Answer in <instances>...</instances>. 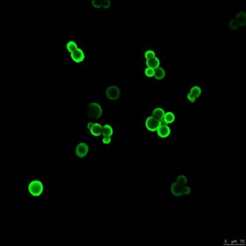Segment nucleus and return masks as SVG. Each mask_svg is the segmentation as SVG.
I'll list each match as a JSON object with an SVG mask.
<instances>
[{
  "label": "nucleus",
  "instance_id": "1",
  "mask_svg": "<svg viewBox=\"0 0 246 246\" xmlns=\"http://www.w3.org/2000/svg\"><path fill=\"white\" fill-rule=\"evenodd\" d=\"M87 115L93 119H97L100 118L102 114V109L99 104L95 103H90L88 105L86 110Z\"/></svg>",
  "mask_w": 246,
  "mask_h": 246
},
{
  "label": "nucleus",
  "instance_id": "2",
  "mask_svg": "<svg viewBox=\"0 0 246 246\" xmlns=\"http://www.w3.org/2000/svg\"><path fill=\"white\" fill-rule=\"evenodd\" d=\"M29 191L34 196H40L43 191V186H42V183L38 181H32L29 185Z\"/></svg>",
  "mask_w": 246,
  "mask_h": 246
},
{
  "label": "nucleus",
  "instance_id": "3",
  "mask_svg": "<svg viewBox=\"0 0 246 246\" xmlns=\"http://www.w3.org/2000/svg\"><path fill=\"white\" fill-rule=\"evenodd\" d=\"M161 125V122L154 117H149L146 121V127L151 131H155Z\"/></svg>",
  "mask_w": 246,
  "mask_h": 246
},
{
  "label": "nucleus",
  "instance_id": "4",
  "mask_svg": "<svg viewBox=\"0 0 246 246\" xmlns=\"http://www.w3.org/2000/svg\"><path fill=\"white\" fill-rule=\"evenodd\" d=\"M106 95L108 99L111 100H116L119 98L121 95V91L119 88L116 86H110L106 90Z\"/></svg>",
  "mask_w": 246,
  "mask_h": 246
},
{
  "label": "nucleus",
  "instance_id": "5",
  "mask_svg": "<svg viewBox=\"0 0 246 246\" xmlns=\"http://www.w3.org/2000/svg\"><path fill=\"white\" fill-rule=\"evenodd\" d=\"M88 152V147L86 144L80 143L76 148V155L79 158H83Z\"/></svg>",
  "mask_w": 246,
  "mask_h": 246
},
{
  "label": "nucleus",
  "instance_id": "6",
  "mask_svg": "<svg viewBox=\"0 0 246 246\" xmlns=\"http://www.w3.org/2000/svg\"><path fill=\"white\" fill-rule=\"evenodd\" d=\"M183 185L179 183L178 182H176L172 185L171 191L174 195L176 196H181L183 194Z\"/></svg>",
  "mask_w": 246,
  "mask_h": 246
},
{
  "label": "nucleus",
  "instance_id": "7",
  "mask_svg": "<svg viewBox=\"0 0 246 246\" xmlns=\"http://www.w3.org/2000/svg\"><path fill=\"white\" fill-rule=\"evenodd\" d=\"M71 58L75 62L79 63L84 60V54L83 51L80 49H77L71 53Z\"/></svg>",
  "mask_w": 246,
  "mask_h": 246
},
{
  "label": "nucleus",
  "instance_id": "8",
  "mask_svg": "<svg viewBox=\"0 0 246 246\" xmlns=\"http://www.w3.org/2000/svg\"><path fill=\"white\" fill-rule=\"evenodd\" d=\"M157 134L162 138H167L170 134V129L167 125H161L157 129Z\"/></svg>",
  "mask_w": 246,
  "mask_h": 246
},
{
  "label": "nucleus",
  "instance_id": "9",
  "mask_svg": "<svg viewBox=\"0 0 246 246\" xmlns=\"http://www.w3.org/2000/svg\"><path fill=\"white\" fill-rule=\"evenodd\" d=\"M102 126L98 123L94 124L92 128L90 129V133L94 136H99L102 134Z\"/></svg>",
  "mask_w": 246,
  "mask_h": 246
},
{
  "label": "nucleus",
  "instance_id": "10",
  "mask_svg": "<svg viewBox=\"0 0 246 246\" xmlns=\"http://www.w3.org/2000/svg\"><path fill=\"white\" fill-rule=\"evenodd\" d=\"M236 21L237 25L244 26L246 23V14L244 12H240L236 16Z\"/></svg>",
  "mask_w": 246,
  "mask_h": 246
},
{
  "label": "nucleus",
  "instance_id": "11",
  "mask_svg": "<svg viewBox=\"0 0 246 246\" xmlns=\"http://www.w3.org/2000/svg\"><path fill=\"white\" fill-rule=\"evenodd\" d=\"M147 64L149 68H153V69H156L159 66V60L157 58H154L150 60H147Z\"/></svg>",
  "mask_w": 246,
  "mask_h": 246
},
{
  "label": "nucleus",
  "instance_id": "12",
  "mask_svg": "<svg viewBox=\"0 0 246 246\" xmlns=\"http://www.w3.org/2000/svg\"><path fill=\"white\" fill-rule=\"evenodd\" d=\"M153 117L159 120V121H161V120H162L163 118H164V115H165V112H164V111L162 109L157 108L153 111Z\"/></svg>",
  "mask_w": 246,
  "mask_h": 246
},
{
  "label": "nucleus",
  "instance_id": "13",
  "mask_svg": "<svg viewBox=\"0 0 246 246\" xmlns=\"http://www.w3.org/2000/svg\"><path fill=\"white\" fill-rule=\"evenodd\" d=\"M154 75L157 79L161 80L165 76V71L162 68H157L155 70Z\"/></svg>",
  "mask_w": 246,
  "mask_h": 246
},
{
  "label": "nucleus",
  "instance_id": "14",
  "mask_svg": "<svg viewBox=\"0 0 246 246\" xmlns=\"http://www.w3.org/2000/svg\"><path fill=\"white\" fill-rule=\"evenodd\" d=\"M112 134H113L112 128L110 127V125H106L103 127L102 135L104 137H106V136L110 137V136H112Z\"/></svg>",
  "mask_w": 246,
  "mask_h": 246
},
{
  "label": "nucleus",
  "instance_id": "15",
  "mask_svg": "<svg viewBox=\"0 0 246 246\" xmlns=\"http://www.w3.org/2000/svg\"><path fill=\"white\" fill-rule=\"evenodd\" d=\"M174 115L172 112H167L164 115V119L166 123L167 124H170L172 123L174 121Z\"/></svg>",
  "mask_w": 246,
  "mask_h": 246
},
{
  "label": "nucleus",
  "instance_id": "16",
  "mask_svg": "<svg viewBox=\"0 0 246 246\" xmlns=\"http://www.w3.org/2000/svg\"><path fill=\"white\" fill-rule=\"evenodd\" d=\"M200 94H201V89L199 88V87L194 86L191 88L190 94H191V96H193L194 97L198 98L200 95Z\"/></svg>",
  "mask_w": 246,
  "mask_h": 246
},
{
  "label": "nucleus",
  "instance_id": "17",
  "mask_svg": "<svg viewBox=\"0 0 246 246\" xmlns=\"http://www.w3.org/2000/svg\"><path fill=\"white\" fill-rule=\"evenodd\" d=\"M66 47H67V49L68 50V51H69V52H71V53H73V51H75V50L78 49V48H77V46L76 45V43H75V42H73V41H70L67 44Z\"/></svg>",
  "mask_w": 246,
  "mask_h": 246
},
{
  "label": "nucleus",
  "instance_id": "18",
  "mask_svg": "<svg viewBox=\"0 0 246 246\" xmlns=\"http://www.w3.org/2000/svg\"><path fill=\"white\" fill-rule=\"evenodd\" d=\"M176 182H178L179 183H180L181 185H186L187 183V179L185 176L183 175H180L178 177V179H177Z\"/></svg>",
  "mask_w": 246,
  "mask_h": 246
},
{
  "label": "nucleus",
  "instance_id": "19",
  "mask_svg": "<svg viewBox=\"0 0 246 246\" xmlns=\"http://www.w3.org/2000/svg\"><path fill=\"white\" fill-rule=\"evenodd\" d=\"M145 73H146V75H147V76H148V77H153V75H155V69H153V68H146Z\"/></svg>",
  "mask_w": 246,
  "mask_h": 246
},
{
  "label": "nucleus",
  "instance_id": "20",
  "mask_svg": "<svg viewBox=\"0 0 246 246\" xmlns=\"http://www.w3.org/2000/svg\"><path fill=\"white\" fill-rule=\"evenodd\" d=\"M145 58L147 60H150V59H152L155 58V54L153 51H148L145 53Z\"/></svg>",
  "mask_w": 246,
  "mask_h": 246
},
{
  "label": "nucleus",
  "instance_id": "21",
  "mask_svg": "<svg viewBox=\"0 0 246 246\" xmlns=\"http://www.w3.org/2000/svg\"><path fill=\"white\" fill-rule=\"evenodd\" d=\"M103 1H100V0H93V1H92V3H93L94 6L97 8H101L103 5Z\"/></svg>",
  "mask_w": 246,
  "mask_h": 246
},
{
  "label": "nucleus",
  "instance_id": "22",
  "mask_svg": "<svg viewBox=\"0 0 246 246\" xmlns=\"http://www.w3.org/2000/svg\"><path fill=\"white\" fill-rule=\"evenodd\" d=\"M237 26H238L237 24H236V21H232L230 23H229V27H230V28L232 29H235L236 27H237Z\"/></svg>",
  "mask_w": 246,
  "mask_h": 246
},
{
  "label": "nucleus",
  "instance_id": "23",
  "mask_svg": "<svg viewBox=\"0 0 246 246\" xmlns=\"http://www.w3.org/2000/svg\"><path fill=\"white\" fill-rule=\"evenodd\" d=\"M110 1H109V0H105V1H103V6L104 8H108L110 6Z\"/></svg>",
  "mask_w": 246,
  "mask_h": 246
},
{
  "label": "nucleus",
  "instance_id": "24",
  "mask_svg": "<svg viewBox=\"0 0 246 246\" xmlns=\"http://www.w3.org/2000/svg\"><path fill=\"white\" fill-rule=\"evenodd\" d=\"M110 142H111L110 137L106 136V137H104V138H103V143H104V144H109V143H110Z\"/></svg>",
  "mask_w": 246,
  "mask_h": 246
},
{
  "label": "nucleus",
  "instance_id": "25",
  "mask_svg": "<svg viewBox=\"0 0 246 246\" xmlns=\"http://www.w3.org/2000/svg\"><path fill=\"white\" fill-rule=\"evenodd\" d=\"M187 97H188V99L189 100L190 102H191V103H194V102H195V101H196V98L194 97L193 96H191V94H190V93L188 94Z\"/></svg>",
  "mask_w": 246,
  "mask_h": 246
},
{
  "label": "nucleus",
  "instance_id": "26",
  "mask_svg": "<svg viewBox=\"0 0 246 246\" xmlns=\"http://www.w3.org/2000/svg\"><path fill=\"white\" fill-rule=\"evenodd\" d=\"M190 193V188L189 187H185L183 188V194L185 195H188Z\"/></svg>",
  "mask_w": 246,
  "mask_h": 246
},
{
  "label": "nucleus",
  "instance_id": "27",
  "mask_svg": "<svg viewBox=\"0 0 246 246\" xmlns=\"http://www.w3.org/2000/svg\"><path fill=\"white\" fill-rule=\"evenodd\" d=\"M93 125H94V123H88V128L90 129H90L92 128V126H93Z\"/></svg>",
  "mask_w": 246,
  "mask_h": 246
}]
</instances>
